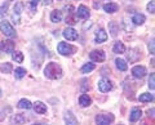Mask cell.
<instances>
[{"label":"cell","instance_id":"cell-1","mask_svg":"<svg viewBox=\"0 0 155 125\" xmlns=\"http://www.w3.org/2000/svg\"><path fill=\"white\" fill-rule=\"evenodd\" d=\"M44 75L51 80L61 79V76H62L61 66L58 63H56V62H49V63H47L45 69H44Z\"/></svg>","mask_w":155,"mask_h":125},{"label":"cell","instance_id":"cell-2","mask_svg":"<svg viewBox=\"0 0 155 125\" xmlns=\"http://www.w3.org/2000/svg\"><path fill=\"white\" fill-rule=\"evenodd\" d=\"M0 30H2V32L7 37H9V39H12V37H16L17 36L16 30H14L13 26L8 21H5V20H3L2 22H0Z\"/></svg>","mask_w":155,"mask_h":125},{"label":"cell","instance_id":"cell-3","mask_svg":"<svg viewBox=\"0 0 155 125\" xmlns=\"http://www.w3.org/2000/svg\"><path fill=\"white\" fill-rule=\"evenodd\" d=\"M57 50L62 56H71L76 52V48H74L70 44H67V43H65V41H61V43H58V45H57Z\"/></svg>","mask_w":155,"mask_h":125},{"label":"cell","instance_id":"cell-4","mask_svg":"<svg viewBox=\"0 0 155 125\" xmlns=\"http://www.w3.org/2000/svg\"><path fill=\"white\" fill-rule=\"evenodd\" d=\"M113 121H114V116L111 114H101L96 116L97 125H110Z\"/></svg>","mask_w":155,"mask_h":125},{"label":"cell","instance_id":"cell-5","mask_svg":"<svg viewBox=\"0 0 155 125\" xmlns=\"http://www.w3.org/2000/svg\"><path fill=\"white\" fill-rule=\"evenodd\" d=\"M23 11V4L22 3H16V5H14V11H13V14H12V21L18 25L19 22H21V13Z\"/></svg>","mask_w":155,"mask_h":125},{"label":"cell","instance_id":"cell-6","mask_svg":"<svg viewBox=\"0 0 155 125\" xmlns=\"http://www.w3.org/2000/svg\"><path fill=\"white\" fill-rule=\"evenodd\" d=\"M98 89H100V92H102V93H107L113 89V83H111L109 79L102 78L98 81Z\"/></svg>","mask_w":155,"mask_h":125},{"label":"cell","instance_id":"cell-7","mask_svg":"<svg viewBox=\"0 0 155 125\" xmlns=\"http://www.w3.org/2000/svg\"><path fill=\"white\" fill-rule=\"evenodd\" d=\"M91 59L93 61V62H104L105 58H106V56H105V52L104 50H101V49H94V50H92L91 52Z\"/></svg>","mask_w":155,"mask_h":125},{"label":"cell","instance_id":"cell-8","mask_svg":"<svg viewBox=\"0 0 155 125\" xmlns=\"http://www.w3.org/2000/svg\"><path fill=\"white\" fill-rule=\"evenodd\" d=\"M64 36H65V39L66 40H69V41H74L78 39V31L75 30V28H72V27H67L65 28V31H64Z\"/></svg>","mask_w":155,"mask_h":125},{"label":"cell","instance_id":"cell-9","mask_svg":"<svg viewBox=\"0 0 155 125\" xmlns=\"http://www.w3.org/2000/svg\"><path fill=\"white\" fill-rule=\"evenodd\" d=\"M146 72H147V70H146V67H143V66H134L132 69V75L136 79H142L143 76L146 75Z\"/></svg>","mask_w":155,"mask_h":125},{"label":"cell","instance_id":"cell-10","mask_svg":"<svg viewBox=\"0 0 155 125\" xmlns=\"http://www.w3.org/2000/svg\"><path fill=\"white\" fill-rule=\"evenodd\" d=\"M75 16L78 18H83V20H87V18H89V16H91L89 9L87 8L85 5H79V8H78V11L75 13Z\"/></svg>","mask_w":155,"mask_h":125},{"label":"cell","instance_id":"cell-11","mask_svg":"<svg viewBox=\"0 0 155 125\" xmlns=\"http://www.w3.org/2000/svg\"><path fill=\"white\" fill-rule=\"evenodd\" d=\"M141 116H142V111H141L140 108L134 107V108H132V111H130L129 121H130V123H136V121H138V120L141 119Z\"/></svg>","mask_w":155,"mask_h":125},{"label":"cell","instance_id":"cell-12","mask_svg":"<svg viewBox=\"0 0 155 125\" xmlns=\"http://www.w3.org/2000/svg\"><path fill=\"white\" fill-rule=\"evenodd\" d=\"M141 53H140V50L138 49H129V52H128V54H127V57H128V59H129V62H137L138 59H140V56Z\"/></svg>","mask_w":155,"mask_h":125},{"label":"cell","instance_id":"cell-13","mask_svg":"<svg viewBox=\"0 0 155 125\" xmlns=\"http://www.w3.org/2000/svg\"><path fill=\"white\" fill-rule=\"evenodd\" d=\"M145 21H146V17H145L143 14H141V13H136V14H133V17H132V22L134 23L136 26L143 25Z\"/></svg>","mask_w":155,"mask_h":125},{"label":"cell","instance_id":"cell-14","mask_svg":"<svg viewBox=\"0 0 155 125\" xmlns=\"http://www.w3.org/2000/svg\"><path fill=\"white\" fill-rule=\"evenodd\" d=\"M32 107L36 114H45L47 112V106L43 102H40V101H36V102L32 104Z\"/></svg>","mask_w":155,"mask_h":125},{"label":"cell","instance_id":"cell-15","mask_svg":"<svg viewBox=\"0 0 155 125\" xmlns=\"http://www.w3.org/2000/svg\"><path fill=\"white\" fill-rule=\"evenodd\" d=\"M64 120H65L66 125H78V120L75 119V116L72 115L71 111L65 112V117H64Z\"/></svg>","mask_w":155,"mask_h":125},{"label":"cell","instance_id":"cell-16","mask_svg":"<svg viewBox=\"0 0 155 125\" xmlns=\"http://www.w3.org/2000/svg\"><path fill=\"white\" fill-rule=\"evenodd\" d=\"M94 40H96V43H104V41L107 40V34H106V31L104 28H100V30L96 32Z\"/></svg>","mask_w":155,"mask_h":125},{"label":"cell","instance_id":"cell-17","mask_svg":"<svg viewBox=\"0 0 155 125\" xmlns=\"http://www.w3.org/2000/svg\"><path fill=\"white\" fill-rule=\"evenodd\" d=\"M2 48L5 53H13L14 52V43L12 40H7L2 43Z\"/></svg>","mask_w":155,"mask_h":125},{"label":"cell","instance_id":"cell-18","mask_svg":"<svg viewBox=\"0 0 155 125\" xmlns=\"http://www.w3.org/2000/svg\"><path fill=\"white\" fill-rule=\"evenodd\" d=\"M119 9V5L116 3H106L104 5V11L106 13H115Z\"/></svg>","mask_w":155,"mask_h":125},{"label":"cell","instance_id":"cell-19","mask_svg":"<svg viewBox=\"0 0 155 125\" xmlns=\"http://www.w3.org/2000/svg\"><path fill=\"white\" fill-rule=\"evenodd\" d=\"M79 103H80L81 107H88V106H91V103H92V99H91L89 95L81 94L79 97Z\"/></svg>","mask_w":155,"mask_h":125},{"label":"cell","instance_id":"cell-20","mask_svg":"<svg viewBox=\"0 0 155 125\" xmlns=\"http://www.w3.org/2000/svg\"><path fill=\"white\" fill-rule=\"evenodd\" d=\"M61 20H62V12L58 11V9H54V11L51 13V21L54 23H58Z\"/></svg>","mask_w":155,"mask_h":125},{"label":"cell","instance_id":"cell-21","mask_svg":"<svg viewBox=\"0 0 155 125\" xmlns=\"http://www.w3.org/2000/svg\"><path fill=\"white\" fill-rule=\"evenodd\" d=\"M113 50L116 53V54H122V53H124V50H125V46L122 41H116V43H114Z\"/></svg>","mask_w":155,"mask_h":125},{"label":"cell","instance_id":"cell-22","mask_svg":"<svg viewBox=\"0 0 155 125\" xmlns=\"http://www.w3.org/2000/svg\"><path fill=\"white\" fill-rule=\"evenodd\" d=\"M115 65H116V67H118V70H120V71H127V69H128L127 62H125L124 59H122V58H116Z\"/></svg>","mask_w":155,"mask_h":125},{"label":"cell","instance_id":"cell-23","mask_svg":"<svg viewBox=\"0 0 155 125\" xmlns=\"http://www.w3.org/2000/svg\"><path fill=\"white\" fill-rule=\"evenodd\" d=\"M94 67H96V65L93 63V62H88V63H85V65L81 66L80 71H81L83 74H88V72H91V71L94 70Z\"/></svg>","mask_w":155,"mask_h":125},{"label":"cell","instance_id":"cell-24","mask_svg":"<svg viewBox=\"0 0 155 125\" xmlns=\"http://www.w3.org/2000/svg\"><path fill=\"white\" fill-rule=\"evenodd\" d=\"M138 99H140V102H143V103L153 102V101H154V95L150 94V93H142V94H140Z\"/></svg>","mask_w":155,"mask_h":125},{"label":"cell","instance_id":"cell-25","mask_svg":"<svg viewBox=\"0 0 155 125\" xmlns=\"http://www.w3.org/2000/svg\"><path fill=\"white\" fill-rule=\"evenodd\" d=\"M0 71H2L3 74H9L13 71V66L12 63H9V62H4V63H2V66H0Z\"/></svg>","mask_w":155,"mask_h":125},{"label":"cell","instance_id":"cell-26","mask_svg":"<svg viewBox=\"0 0 155 125\" xmlns=\"http://www.w3.org/2000/svg\"><path fill=\"white\" fill-rule=\"evenodd\" d=\"M109 30H110L111 36L115 37L116 35H118V32H119V25H116L115 22H110L109 23Z\"/></svg>","mask_w":155,"mask_h":125},{"label":"cell","instance_id":"cell-27","mask_svg":"<svg viewBox=\"0 0 155 125\" xmlns=\"http://www.w3.org/2000/svg\"><path fill=\"white\" fill-rule=\"evenodd\" d=\"M18 107L21 110H30L32 107V104H31V102L28 99H21L18 102Z\"/></svg>","mask_w":155,"mask_h":125},{"label":"cell","instance_id":"cell-28","mask_svg":"<svg viewBox=\"0 0 155 125\" xmlns=\"http://www.w3.org/2000/svg\"><path fill=\"white\" fill-rule=\"evenodd\" d=\"M26 121H27V119L22 114H17L13 116V123H16V124H25Z\"/></svg>","mask_w":155,"mask_h":125},{"label":"cell","instance_id":"cell-29","mask_svg":"<svg viewBox=\"0 0 155 125\" xmlns=\"http://www.w3.org/2000/svg\"><path fill=\"white\" fill-rule=\"evenodd\" d=\"M25 75H26V70L22 69V67H17V69L14 70V78L16 79H22Z\"/></svg>","mask_w":155,"mask_h":125},{"label":"cell","instance_id":"cell-30","mask_svg":"<svg viewBox=\"0 0 155 125\" xmlns=\"http://www.w3.org/2000/svg\"><path fill=\"white\" fill-rule=\"evenodd\" d=\"M12 58H13V61H16V62H18V63H21V62L23 61V54L21 52H13L12 53Z\"/></svg>","mask_w":155,"mask_h":125},{"label":"cell","instance_id":"cell-31","mask_svg":"<svg viewBox=\"0 0 155 125\" xmlns=\"http://www.w3.org/2000/svg\"><path fill=\"white\" fill-rule=\"evenodd\" d=\"M149 88L154 90L155 89V76L154 74H150V79H149Z\"/></svg>","mask_w":155,"mask_h":125},{"label":"cell","instance_id":"cell-32","mask_svg":"<svg viewBox=\"0 0 155 125\" xmlns=\"http://www.w3.org/2000/svg\"><path fill=\"white\" fill-rule=\"evenodd\" d=\"M147 11L151 13V14L155 13V2H154V0H151V2L147 4Z\"/></svg>","mask_w":155,"mask_h":125},{"label":"cell","instance_id":"cell-33","mask_svg":"<svg viewBox=\"0 0 155 125\" xmlns=\"http://www.w3.org/2000/svg\"><path fill=\"white\" fill-rule=\"evenodd\" d=\"M154 43H155V39H154V37H151V40H150V43H149V50H150L151 54H154V52H155V49H154Z\"/></svg>","mask_w":155,"mask_h":125},{"label":"cell","instance_id":"cell-34","mask_svg":"<svg viewBox=\"0 0 155 125\" xmlns=\"http://www.w3.org/2000/svg\"><path fill=\"white\" fill-rule=\"evenodd\" d=\"M38 2H39V0H31V2H30V7H31L32 9H35L36 5H38Z\"/></svg>","mask_w":155,"mask_h":125},{"label":"cell","instance_id":"cell-35","mask_svg":"<svg viewBox=\"0 0 155 125\" xmlns=\"http://www.w3.org/2000/svg\"><path fill=\"white\" fill-rule=\"evenodd\" d=\"M4 117H5V111H4V110H2V111H0V121H2V120H4Z\"/></svg>","mask_w":155,"mask_h":125},{"label":"cell","instance_id":"cell-36","mask_svg":"<svg viewBox=\"0 0 155 125\" xmlns=\"http://www.w3.org/2000/svg\"><path fill=\"white\" fill-rule=\"evenodd\" d=\"M85 81H87V80H83V84H85ZM88 88H89V86H87V85H83V86H81V90H87Z\"/></svg>","mask_w":155,"mask_h":125},{"label":"cell","instance_id":"cell-37","mask_svg":"<svg viewBox=\"0 0 155 125\" xmlns=\"http://www.w3.org/2000/svg\"><path fill=\"white\" fill-rule=\"evenodd\" d=\"M51 3H52V0H44V4H45V5H49Z\"/></svg>","mask_w":155,"mask_h":125},{"label":"cell","instance_id":"cell-38","mask_svg":"<svg viewBox=\"0 0 155 125\" xmlns=\"http://www.w3.org/2000/svg\"><path fill=\"white\" fill-rule=\"evenodd\" d=\"M147 115L150 116V115H154V110H151V111H147Z\"/></svg>","mask_w":155,"mask_h":125},{"label":"cell","instance_id":"cell-39","mask_svg":"<svg viewBox=\"0 0 155 125\" xmlns=\"http://www.w3.org/2000/svg\"><path fill=\"white\" fill-rule=\"evenodd\" d=\"M2 95H3V92H2V89H0V97H2Z\"/></svg>","mask_w":155,"mask_h":125},{"label":"cell","instance_id":"cell-40","mask_svg":"<svg viewBox=\"0 0 155 125\" xmlns=\"http://www.w3.org/2000/svg\"><path fill=\"white\" fill-rule=\"evenodd\" d=\"M32 125H41V124H32Z\"/></svg>","mask_w":155,"mask_h":125},{"label":"cell","instance_id":"cell-41","mask_svg":"<svg viewBox=\"0 0 155 125\" xmlns=\"http://www.w3.org/2000/svg\"><path fill=\"white\" fill-rule=\"evenodd\" d=\"M119 125H123V124H119Z\"/></svg>","mask_w":155,"mask_h":125}]
</instances>
